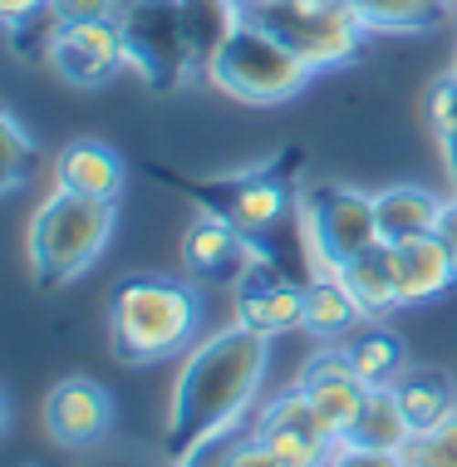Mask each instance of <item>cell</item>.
<instances>
[{
    "label": "cell",
    "instance_id": "cell-6",
    "mask_svg": "<svg viewBox=\"0 0 457 467\" xmlns=\"http://www.w3.org/2000/svg\"><path fill=\"white\" fill-rule=\"evenodd\" d=\"M300 232H305L310 266L320 275H339L354 256L384 246L374 197L345 182H320L300 197Z\"/></svg>",
    "mask_w": 457,
    "mask_h": 467
},
{
    "label": "cell",
    "instance_id": "cell-1",
    "mask_svg": "<svg viewBox=\"0 0 457 467\" xmlns=\"http://www.w3.org/2000/svg\"><path fill=\"white\" fill-rule=\"evenodd\" d=\"M265 345L271 339L246 330V325H226L212 339H202L197 355L182 364V374L172 384V409H168L172 452H187L207 438L232 433L265 379Z\"/></svg>",
    "mask_w": 457,
    "mask_h": 467
},
{
    "label": "cell",
    "instance_id": "cell-9",
    "mask_svg": "<svg viewBox=\"0 0 457 467\" xmlns=\"http://www.w3.org/2000/svg\"><path fill=\"white\" fill-rule=\"evenodd\" d=\"M251 433H256L265 448L281 452L290 467H329V458H335V448H339V438L325 433V423L315 419V409H310V399H305L300 384L265 403L256 413V423H251Z\"/></svg>",
    "mask_w": 457,
    "mask_h": 467
},
{
    "label": "cell",
    "instance_id": "cell-20",
    "mask_svg": "<svg viewBox=\"0 0 457 467\" xmlns=\"http://www.w3.org/2000/svg\"><path fill=\"white\" fill-rule=\"evenodd\" d=\"M345 355L359 374V384L369 389H393V379L409 369V355H403V339L384 330V325H359L354 335H345Z\"/></svg>",
    "mask_w": 457,
    "mask_h": 467
},
{
    "label": "cell",
    "instance_id": "cell-16",
    "mask_svg": "<svg viewBox=\"0 0 457 467\" xmlns=\"http://www.w3.org/2000/svg\"><path fill=\"white\" fill-rule=\"evenodd\" d=\"M442 202L448 197L428 192V187H418V182H393V187H384V192H374L379 236H384V246L409 242V236H423V232H438Z\"/></svg>",
    "mask_w": 457,
    "mask_h": 467
},
{
    "label": "cell",
    "instance_id": "cell-18",
    "mask_svg": "<svg viewBox=\"0 0 457 467\" xmlns=\"http://www.w3.org/2000/svg\"><path fill=\"white\" fill-rule=\"evenodd\" d=\"M393 394H399L403 413H409L413 433H423V428L442 423L448 413H457V389L452 379L433 369V364H409L399 379H393Z\"/></svg>",
    "mask_w": 457,
    "mask_h": 467
},
{
    "label": "cell",
    "instance_id": "cell-30",
    "mask_svg": "<svg viewBox=\"0 0 457 467\" xmlns=\"http://www.w3.org/2000/svg\"><path fill=\"white\" fill-rule=\"evenodd\" d=\"M0 20H5L10 35H20L25 25L49 20V0H0Z\"/></svg>",
    "mask_w": 457,
    "mask_h": 467
},
{
    "label": "cell",
    "instance_id": "cell-31",
    "mask_svg": "<svg viewBox=\"0 0 457 467\" xmlns=\"http://www.w3.org/2000/svg\"><path fill=\"white\" fill-rule=\"evenodd\" d=\"M438 236H442V242H448L452 261H457V197H448V202H442V217H438Z\"/></svg>",
    "mask_w": 457,
    "mask_h": 467
},
{
    "label": "cell",
    "instance_id": "cell-13",
    "mask_svg": "<svg viewBox=\"0 0 457 467\" xmlns=\"http://www.w3.org/2000/svg\"><path fill=\"white\" fill-rule=\"evenodd\" d=\"M389 261H393V275H399L403 306H428V300L448 296V290L457 285V261H452V251L438 232L393 242Z\"/></svg>",
    "mask_w": 457,
    "mask_h": 467
},
{
    "label": "cell",
    "instance_id": "cell-23",
    "mask_svg": "<svg viewBox=\"0 0 457 467\" xmlns=\"http://www.w3.org/2000/svg\"><path fill=\"white\" fill-rule=\"evenodd\" d=\"M369 30H389V35H418V30H433L448 10V0H359Z\"/></svg>",
    "mask_w": 457,
    "mask_h": 467
},
{
    "label": "cell",
    "instance_id": "cell-26",
    "mask_svg": "<svg viewBox=\"0 0 457 467\" xmlns=\"http://www.w3.org/2000/svg\"><path fill=\"white\" fill-rule=\"evenodd\" d=\"M123 0H49L55 25H79V20H113Z\"/></svg>",
    "mask_w": 457,
    "mask_h": 467
},
{
    "label": "cell",
    "instance_id": "cell-27",
    "mask_svg": "<svg viewBox=\"0 0 457 467\" xmlns=\"http://www.w3.org/2000/svg\"><path fill=\"white\" fill-rule=\"evenodd\" d=\"M226 467H290V462L275 448H265L256 433H246L232 443V452H226Z\"/></svg>",
    "mask_w": 457,
    "mask_h": 467
},
{
    "label": "cell",
    "instance_id": "cell-12",
    "mask_svg": "<svg viewBox=\"0 0 457 467\" xmlns=\"http://www.w3.org/2000/svg\"><path fill=\"white\" fill-rule=\"evenodd\" d=\"M232 315H236V325H246V330H256L265 339L305 330V285L256 266L236 285V310Z\"/></svg>",
    "mask_w": 457,
    "mask_h": 467
},
{
    "label": "cell",
    "instance_id": "cell-4",
    "mask_svg": "<svg viewBox=\"0 0 457 467\" xmlns=\"http://www.w3.org/2000/svg\"><path fill=\"white\" fill-rule=\"evenodd\" d=\"M113 202L74 197V192H49V202L30 222V266L45 285H65L79 271L99 261V251L113 236Z\"/></svg>",
    "mask_w": 457,
    "mask_h": 467
},
{
    "label": "cell",
    "instance_id": "cell-14",
    "mask_svg": "<svg viewBox=\"0 0 457 467\" xmlns=\"http://www.w3.org/2000/svg\"><path fill=\"white\" fill-rule=\"evenodd\" d=\"M55 192L94 197V202H119L123 192V158L99 138H79L55 153Z\"/></svg>",
    "mask_w": 457,
    "mask_h": 467
},
{
    "label": "cell",
    "instance_id": "cell-33",
    "mask_svg": "<svg viewBox=\"0 0 457 467\" xmlns=\"http://www.w3.org/2000/svg\"><path fill=\"white\" fill-rule=\"evenodd\" d=\"M325 5H345V10H354V5H359V0H325Z\"/></svg>",
    "mask_w": 457,
    "mask_h": 467
},
{
    "label": "cell",
    "instance_id": "cell-7",
    "mask_svg": "<svg viewBox=\"0 0 457 467\" xmlns=\"http://www.w3.org/2000/svg\"><path fill=\"white\" fill-rule=\"evenodd\" d=\"M113 20L123 25V40H129V65L152 89H172L182 69L197 59L187 40L182 0H123Z\"/></svg>",
    "mask_w": 457,
    "mask_h": 467
},
{
    "label": "cell",
    "instance_id": "cell-25",
    "mask_svg": "<svg viewBox=\"0 0 457 467\" xmlns=\"http://www.w3.org/2000/svg\"><path fill=\"white\" fill-rule=\"evenodd\" d=\"M5 187L16 192V187L25 182V172H30V162H35V143L25 138V129H20V119H5Z\"/></svg>",
    "mask_w": 457,
    "mask_h": 467
},
{
    "label": "cell",
    "instance_id": "cell-28",
    "mask_svg": "<svg viewBox=\"0 0 457 467\" xmlns=\"http://www.w3.org/2000/svg\"><path fill=\"white\" fill-rule=\"evenodd\" d=\"M329 467H409L403 452H379V448H354V443H339Z\"/></svg>",
    "mask_w": 457,
    "mask_h": 467
},
{
    "label": "cell",
    "instance_id": "cell-22",
    "mask_svg": "<svg viewBox=\"0 0 457 467\" xmlns=\"http://www.w3.org/2000/svg\"><path fill=\"white\" fill-rule=\"evenodd\" d=\"M305 399H310L315 419L325 423V433H335L345 443V433L354 428V419L364 413V399H369V384H359V374L345 379H325V384H300Z\"/></svg>",
    "mask_w": 457,
    "mask_h": 467
},
{
    "label": "cell",
    "instance_id": "cell-32",
    "mask_svg": "<svg viewBox=\"0 0 457 467\" xmlns=\"http://www.w3.org/2000/svg\"><path fill=\"white\" fill-rule=\"evenodd\" d=\"M226 5H232V10H236V16H246V10H251V5H256V0H226Z\"/></svg>",
    "mask_w": 457,
    "mask_h": 467
},
{
    "label": "cell",
    "instance_id": "cell-3",
    "mask_svg": "<svg viewBox=\"0 0 457 467\" xmlns=\"http://www.w3.org/2000/svg\"><path fill=\"white\" fill-rule=\"evenodd\" d=\"M202 69H207V79L217 84L222 94L241 99V104H286V99H296L315 74L296 49L281 45L271 30H261V25L246 20V16L226 30V40L212 49V59Z\"/></svg>",
    "mask_w": 457,
    "mask_h": 467
},
{
    "label": "cell",
    "instance_id": "cell-10",
    "mask_svg": "<svg viewBox=\"0 0 457 467\" xmlns=\"http://www.w3.org/2000/svg\"><path fill=\"white\" fill-rule=\"evenodd\" d=\"M182 271L207 285H241L256 271V236H246L226 217H197L182 232Z\"/></svg>",
    "mask_w": 457,
    "mask_h": 467
},
{
    "label": "cell",
    "instance_id": "cell-11",
    "mask_svg": "<svg viewBox=\"0 0 457 467\" xmlns=\"http://www.w3.org/2000/svg\"><path fill=\"white\" fill-rule=\"evenodd\" d=\"M40 419L59 448H94L113 433V399L99 379L74 374V379H59L45 394Z\"/></svg>",
    "mask_w": 457,
    "mask_h": 467
},
{
    "label": "cell",
    "instance_id": "cell-5",
    "mask_svg": "<svg viewBox=\"0 0 457 467\" xmlns=\"http://www.w3.org/2000/svg\"><path fill=\"white\" fill-rule=\"evenodd\" d=\"M246 20H256L261 30H271L281 45H290L315 74L359 59L374 35L359 10L325 5V0H256L246 10Z\"/></svg>",
    "mask_w": 457,
    "mask_h": 467
},
{
    "label": "cell",
    "instance_id": "cell-24",
    "mask_svg": "<svg viewBox=\"0 0 457 467\" xmlns=\"http://www.w3.org/2000/svg\"><path fill=\"white\" fill-rule=\"evenodd\" d=\"M403 462L409 467H457V413L423 428V433H413L409 448H403Z\"/></svg>",
    "mask_w": 457,
    "mask_h": 467
},
{
    "label": "cell",
    "instance_id": "cell-17",
    "mask_svg": "<svg viewBox=\"0 0 457 467\" xmlns=\"http://www.w3.org/2000/svg\"><path fill=\"white\" fill-rule=\"evenodd\" d=\"M364 320H369V315L359 310V300L349 296V285L339 281V275H315V281L305 285V335L335 345V339L359 330Z\"/></svg>",
    "mask_w": 457,
    "mask_h": 467
},
{
    "label": "cell",
    "instance_id": "cell-19",
    "mask_svg": "<svg viewBox=\"0 0 457 467\" xmlns=\"http://www.w3.org/2000/svg\"><path fill=\"white\" fill-rule=\"evenodd\" d=\"M339 281L349 285V296L359 300V310L369 320H384V315L403 310V290H399V275H393V261H389V246H374L364 256H354Z\"/></svg>",
    "mask_w": 457,
    "mask_h": 467
},
{
    "label": "cell",
    "instance_id": "cell-2",
    "mask_svg": "<svg viewBox=\"0 0 457 467\" xmlns=\"http://www.w3.org/2000/svg\"><path fill=\"white\" fill-rule=\"evenodd\" d=\"M109 315H113V345L133 364H152L182 355L192 345L202 300L192 285L168 281V275H133L113 290Z\"/></svg>",
    "mask_w": 457,
    "mask_h": 467
},
{
    "label": "cell",
    "instance_id": "cell-29",
    "mask_svg": "<svg viewBox=\"0 0 457 467\" xmlns=\"http://www.w3.org/2000/svg\"><path fill=\"white\" fill-rule=\"evenodd\" d=\"M236 433H222V438H207V443L177 452V467H226V452H232Z\"/></svg>",
    "mask_w": 457,
    "mask_h": 467
},
{
    "label": "cell",
    "instance_id": "cell-8",
    "mask_svg": "<svg viewBox=\"0 0 457 467\" xmlns=\"http://www.w3.org/2000/svg\"><path fill=\"white\" fill-rule=\"evenodd\" d=\"M49 65L74 89H99L129 65V40L119 20H79V25H49L45 45Z\"/></svg>",
    "mask_w": 457,
    "mask_h": 467
},
{
    "label": "cell",
    "instance_id": "cell-21",
    "mask_svg": "<svg viewBox=\"0 0 457 467\" xmlns=\"http://www.w3.org/2000/svg\"><path fill=\"white\" fill-rule=\"evenodd\" d=\"M413 438V423L403 413V403L393 389H369L364 399V413L354 419V428L345 433V443L354 448H379V452H403Z\"/></svg>",
    "mask_w": 457,
    "mask_h": 467
},
{
    "label": "cell",
    "instance_id": "cell-15",
    "mask_svg": "<svg viewBox=\"0 0 457 467\" xmlns=\"http://www.w3.org/2000/svg\"><path fill=\"white\" fill-rule=\"evenodd\" d=\"M212 212L226 217L232 226H241L246 236H265L271 226L286 222L290 212V187L275 172H256V178H236L226 182L222 202H212Z\"/></svg>",
    "mask_w": 457,
    "mask_h": 467
}]
</instances>
